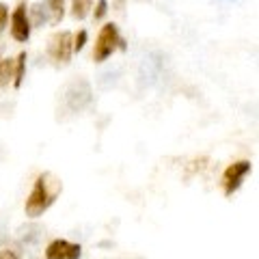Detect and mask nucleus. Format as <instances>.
<instances>
[{
    "instance_id": "f257e3e1",
    "label": "nucleus",
    "mask_w": 259,
    "mask_h": 259,
    "mask_svg": "<svg viewBox=\"0 0 259 259\" xmlns=\"http://www.w3.org/2000/svg\"><path fill=\"white\" fill-rule=\"evenodd\" d=\"M63 190V182L56 177L54 173H41L32 184V190L26 197V203H24V212L28 218H39L48 207H50L56 197Z\"/></svg>"
},
{
    "instance_id": "f03ea898",
    "label": "nucleus",
    "mask_w": 259,
    "mask_h": 259,
    "mask_svg": "<svg viewBox=\"0 0 259 259\" xmlns=\"http://www.w3.org/2000/svg\"><path fill=\"white\" fill-rule=\"evenodd\" d=\"M119 48L123 50L125 41H123V39H121V35H119L117 24H115V22L104 24V26L100 28V32H97V39H95V46H93V61H95V63L106 61L112 52L119 50Z\"/></svg>"
},
{
    "instance_id": "7ed1b4c3",
    "label": "nucleus",
    "mask_w": 259,
    "mask_h": 259,
    "mask_svg": "<svg viewBox=\"0 0 259 259\" xmlns=\"http://www.w3.org/2000/svg\"><path fill=\"white\" fill-rule=\"evenodd\" d=\"M71 39H74V35H71L69 30H61V32H54L50 37V41H48V56H50V61L56 67L69 63L71 52H74Z\"/></svg>"
},
{
    "instance_id": "20e7f679",
    "label": "nucleus",
    "mask_w": 259,
    "mask_h": 259,
    "mask_svg": "<svg viewBox=\"0 0 259 259\" xmlns=\"http://www.w3.org/2000/svg\"><path fill=\"white\" fill-rule=\"evenodd\" d=\"M91 97H93V91H91V84L87 80H74L67 89H65V106H67L71 112H80L84 110L89 104H91Z\"/></svg>"
},
{
    "instance_id": "39448f33",
    "label": "nucleus",
    "mask_w": 259,
    "mask_h": 259,
    "mask_svg": "<svg viewBox=\"0 0 259 259\" xmlns=\"http://www.w3.org/2000/svg\"><path fill=\"white\" fill-rule=\"evenodd\" d=\"M250 168H253V164H250L248 160H238V162H233V164H229L225 168L223 180H221L225 197H231V194L240 188L242 182H244V177L250 173Z\"/></svg>"
},
{
    "instance_id": "423d86ee",
    "label": "nucleus",
    "mask_w": 259,
    "mask_h": 259,
    "mask_svg": "<svg viewBox=\"0 0 259 259\" xmlns=\"http://www.w3.org/2000/svg\"><path fill=\"white\" fill-rule=\"evenodd\" d=\"M11 37L15 41H28L30 37V22H28V11H26V5L20 3L18 7L13 9V15H11Z\"/></svg>"
},
{
    "instance_id": "0eeeda50",
    "label": "nucleus",
    "mask_w": 259,
    "mask_h": 259,
    "mask_svg": "<svg viewBox=\"0 0 259 259\" xmlns=\"http://www.w3.org/2000/svg\"><path fill=\"white\" fill-rule=\"evenodd\" d=\"M82 246L67 240H52L46 248V259H80Z\"/></svg>"
},
{
    "instance_id": "6e6552de",
    "label": "nucleus",
    "mask_w": 259,
    "mask_h": 259,
    "mask_svg": "<svg viewBox=\"0 0 259 259\" xmlns=\"http://www.w3.org/2000/svg\"><path fill=\"white\" fill-rule=\"evenodd\" d=\"M46 11H48V20L52 24H59L65 15V0H46Z\"/></svg>"
},
{
    "instance_id": "1a4fd4ad",
    "label": "nucleus",
    "mask_w": 259,
    "mask_h": 259,
    "mask_svg": "<svg viewBox=\"0 0 259 259\" xmlns=\"http://www.w3.org/2000/svg\"><path fill=\"white\" fill-rule=\"evenodd\" d=\"M24 74H26V52H20L13 65V87L20 89L24 82Z\"/></svg>"
},
{
    "instance_id": "9d476101",
    "label": "nucleus",
    "mask_w": 259,
    "mask_h": 259,
    "mask_svg": "<svg viewBox=\"0 0 259 259\" xmlns=\"http://www.w3.org/2000/svg\"><path fill=\"white\" fill-rule=\"evenodd\" d=\"M93 7V0H71V15L76 20H84Z\"/></svg>"
},
{
    "instance_id": "9b49d317",
    "label": "nucleus",
    "mask_w": 259,
    "mask_h": 259,
    "mask_svg": "<svg viewBox=\"0 0 259 259\" xmlns=\"http://www.w3.org/2000/svg\"><path fill=\"white\" fill-rule=\"evenodd\" d=\"M13 65L15 59H3L0 61V89H5L13 78Z\"/></svg>"
},
{
    "instance_id": "f8f14e48",
    "label": "nucleus",
    "mask_w": 259,
    "mask_h": 259,
    "mask_svg": "<svg viewBox=\"0 0 259 259\" xmlns=\"http://www.w3.org/2000/svg\"><path fill=\"white\" fill-rule=\"evenodd\" d=\"M46 20H48V11H46V5H44V3H37V5H32L28 22H30V24H35V26H41V24H44Z\"/></svg>"
},
{
    "instance_id": "ddd939ff",
    "label": "nucleus",
    "mask_w": 259,
    "mask_h": 259,
    "mask_svg": "<svg viewBox=\"0 0 259 259\" xmlns=\"http://www.w3.org/2000/svg\"><path fill=\"white\" fill-rule=\"evenodd\" d=\"M87 39H89V32H87L84 28L76 32V37L71 39V48H74V52H80V50H82V48L87 46Z\"/></svg>"
},
{
    "instance_id": "4468645a",
    "label": "nucleus",
    "mask_w": 259,
    "mask_h": 259,
    "mask_svg": "<svg viewBox=\"0 0 259 259\" xmlns=\"http://www.w3.org/2000/svg\"><path fill=\"white\" fill-rule=\"evenodd\" d=\"M106 13H108V0H97L95 11H93V20L100 22V20H104V15Z\"/></svg>"
},
{
    "instance_id": "2eb2a0df",
    "label": "nucleus",
    "mask_w": 259,
    "mask_h": 259,
    "mask_svg": "<svg viewBox=\"0 0 259 259\" xmlns=\"http://www.w3.org/2000/svg\"><path fill=\"white\" fill-rule=\"evenodd\" d=\"M7 22H9V7H7L5 3H0V32L5 30Z\"/></svg>"
},
{
    "instance_id": "dca6fc26",
    "label": "nucleus",
    "mask_w": 259,
    "mask_h": 259,
    "mask_svg": "<svg viewBox=\"0 0 259 259\" xmlns=\"http://www.w3.org/2000/svg\"><path fill=\"white\" fill-rule=\"evenodd\" d=\"M0 259H20V253L13 246H5L0 248Z\"/></svg>"
}]
</instances>
